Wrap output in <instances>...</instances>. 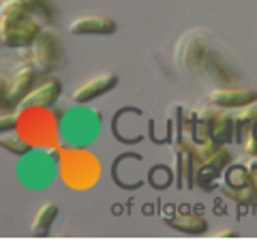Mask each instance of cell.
<instances>
[{"label":"cell","instance_id":"1","mask_svg":"<svg viewBox=\"0 0 257 240\" xmlns=\"http://www.w3.org/2000/svg\"><path fill=\"white\" fill-rule=\"evenodd\" d=\"M43 33V22L35 18L22 0H3L0 5V43L3 47H30Z\"/></svg>","mask_w":257,"mask_h":240},{"label":"cell","instance_id":"2","mask_svg":"<svg viewBox=\"0 0 257 240\" xmlns=\"http://www.w3.org/2000/svg\"><path fill=\"white\" fill-rule=\"evenodd\" d=\"M32 50V67L39 69V73H52L62 62V41L52 30H45L39 35V39L30 45Z\"/></svg>","mask_w":257,"mask_h":240},{"label":"cell","instance_id":"3","mask_svg":"<svg viewBox=\"0 0 257 240\" xmlns=\"http://www.w3.org/2000/svg\"><path fill=\"white\" fill-rule=\"evenodd\" d=\"M204 30H189L178 43H176V62L184 69H199L204 67L208 45L204 39Z\"/></svg>","mask_w":257,"mask_h":240},{"label":"cell","instance_id":"4","mask_svg":"<svg viewBox=\"0 0 257 240\" xmlns=\"http://www.w3.org/2000/svg\"><path fill=\"white\" fill-rule=\"evenodd\" d=\"M231 163V155L227 146H221L212 157H208L206 161L193 165V185H197L199 189L210 191L216 178L225 172V167Z\"/></svg>","mask_w":257,"mask_h":240},{"label":"cell","instance_id":"5","mask_svg":"<svg viewBox=\"0 0 257 240\" xmlns=\"http://www.w3.org/2000/svg\"><path fill=\"white\" fill-rule=\"evenodd\" d=\"M208 116V127H210V140H214L219 146H227L231 140H236V118L229 109L219 105H206L202 107Z\"/></svg>","mask_w":257,"mask_h":240},{"label":"cell","instance_id":"6","mask_svg":"<svg viewBox=\"0 0 257 240\" xmlns=\"http://www.w3.org/2000/svg\"><path fill=\"white\" fill-rule=\"evenodd\" d=\"M62 94V82L54 75H43L35 88L26 94V99L22 101L24 107L28 109H47L52 107Z\"/></svg>","mask_w":257,"mask_h":240},{"label":"cell","instance_id":"7","mask_svg":"<svg viewBox=\"0 0 257 240\" xmlns=\"http://www.w3.org/2000/svg\"><path fill=\"white\" fill-rule=\"evenodd\" d=\"M118 86V75L116 73H99L90 79H86L84 84H79L73 92H71V103L75 105H84V103H90L96 97L105 94L109 90H114Z\"/></svg>","mask_w":257,"mask_h":240},{"label":"cell","instance_id":"8","mask_svg":"<svg viewBox=\"0 0 257 240\" xmlns=\"http://www.w3.org/2000/svg\"><path fill=\"white\" fill-rule=\"evenodd\" d=\"M37 77H39V69L28 65V62H22V65L13 71V73L9 75L11 79V90H9V101H7V107H13L18 105V103H22L24 99H26V94L35 88L37 84Z\"/></svg>","mask_w":257,"mask_h":240},{"label":"cell","instance_id":"9","mask_svg":"<svg viewBox=\"0 0 257 240\" xmlns=\"http://www.w3.org/2000/svg\"><path fill=\"white\" fill-rule=\"evenodd\" d=\"M118 30V24L107 15H82L69 24V33L75 37H107Z\"/></svg>","mask_w":257,"mask_h":240},{"label":"cell","instance_id":"10","mask_svg":"<svg viewBox=\"0 0 257 240\" xmlns=\"http://www.w3.org/2000/svg\"><path fill=\"white\" fill-rule=\"evenodd\" d=\"M212 105H219L225 109H240L248 105V103L257 101V90L253 88H242V86H234V88H214V90L208 94Z\"/></svg>","mask_w":257,"mask_h":240},{"label":"cell","instance_id":"11","mask_svg":"<svg viewBox=\"0 0 257 240\" xmlns=\"http://www.w3.org/2000/svg\"><path fill=\"white\" fill-rule=\"evenodd\" d=\"M174 170H176V182H178V189H191L193 187V150H191V140L176 142V148H174Z\"/></svg>","mask_w":257,"mask_h":240},{"label":"cell","instance_id":"12","mask_svg":"<svg viewBox=\"0 0 257 240\" xmlns=\"http://www.w3.org/2000/svg\"><path fill=\"white\" fill-rule=\"evenodd\" d=\"M165 223L170 227L182 231V234H193V236L206 234V229H208V221L202 217V214H193V212L170 214V217L165 219Z\"/></svg>","mask_w":257,"mask_h":240},{"label":"cell","instance_id":"13","mask_svg":"<svg viewBox=\"0 0 257 240\" xmlns=\"http://www.w3.org/2000/svg\"><path fill=\"white\" fill-rule=\"evenodd\" d=\"M56 217H58V206H56L54 202H45L37 210L35 219H32L30 234L35 236V238H43L47 231H50V227H52V223L56 221Z\"/></svg>","mask_w":257,"mask_h":240},{"label":"cell","instance_id":"14","mask_svg":"<svg viewBox=\"0 0 257 240\" xmlns=\"http://www.w3.org/2000/svg\"><path fill=\"white\" fill-rule=\"evenodd\" d=\"M234 118H236V142H242L257 127V101L236 109Z\"/></svg>","mask_w":257,"mask_h":240},{"label":"cell","instance_id":"15","mask_svg":"<svg viewBox=\"0 0 257 240\" xmlns=\"http://www.w3.org/2000/svg\"><path fill=\"white\" fill-rule=\"evenodd\" d=\"M251 174H248V167L246 163H229L227 167H225V172H223V185L225 187H246V185H251Z\"/></svg>","mask_w":257,"mask_h":240},{"label":"cell","instance_id":"16","mask_svg":"<svg viewBox=\"0 0 257 240\" xmlns=\"http://www.w3.org/2000/svg\"><path fill=\"white\" fill-rule=\"evenodd\" d=\"M223 191V195L225 197H229V199H234L236 204L240 206H248V208H253V210L257 212V191H255V185L251 182V185H246V187H221Z\"/></svg>","mask_w":257,"mask_h":240},{"label":"cell","instance_id":"17","mask_svg":"<svg viewBox=\"0 0 257 240\" xmlns=\"http://www.w3.org/2000/svg\"><path fill=\"white\" fill-rule=\"evenodd\" d=\"M22 3L43 24H52L56 20V15H58V7H56L54 0H22Z\"/></svg>","mask_w":257,"mask_h":240},{"label":"cell","instance_id":"18","mask_svg":"<svg viewBox=\"0 0 257 240\" xmlns=\"http://www.w3.org/2000/svg\"><path fill=\"white\" fill-rule=\"evenodd\" d=\"M0 146H3L5 150H9V153H13V155H18V157L30 153V144L15 131H5L3 138H0Z\"/></svg>","mask_w":257,"mask_h":240},{"label":"cell","instance_id":"19","mask_svg":"<svg viewBox=\"0 0 257 240\" xmlns=\"http://www.w3.org/2000/svg\"><path fill=\"white\" fill-rule=\"evenodd\" d=\"M18 129V118L13 114H7V109H3V118H0V131H15Z\"/></svg>","mask_w":257,"mask_h":240},{"label":"cell","instance_id":"20","mask_svg":"<svg viewBox=\"0 0 257 240\" xmlns=\"http://www.w3.org/2000/svg\"><path fill=\"white\" fill-rule=\"evenodd\" d=\"M9 90H11V79L7 75V71H3V75H0V99H3V107L9 101Z\"/></svg>","mask_w":257,"mask_h":240},{"label":"cell","instance_id":"21","mask_svg":"<svg viewBox=\"0 0 257 240\" xmlns=\"http://www.w3.org/2000/svg\"><path fill=\"white\" fill-rule=\"evenodd\" d=\"M216 238H238V231H234V229H223V231L216 234Z\"/></svg>","mask_w":257,"mask_h":240}]
</instances>
